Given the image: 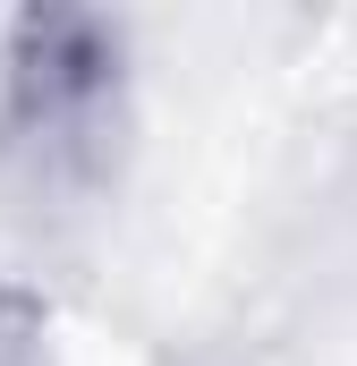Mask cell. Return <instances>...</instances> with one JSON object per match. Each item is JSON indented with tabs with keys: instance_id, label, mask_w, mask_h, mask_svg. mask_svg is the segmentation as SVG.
<instances>
[{
	"instance_id": "obj_1",
	"label": "cell",
	"mask_w": 357,
	"mask_h": 366,
	"mask_svg": "<svg viewBox=\"0 0 357 366\" xmlns=\"http://www.w3.org/2000/svg\"><path fill=\"white\" fill-rule=\"evenodd\" d=\"M128 128L119 34L102 17L34 9L0 51V171L34 213H86L111 187Z\"/></svg>"
},
{
	"instance_id": "obj_2",
	"label": "cell",
	"mask_w": 357,
	"mask_h": 366,
	"mask_svg": "<svg viewBox=\"0 0 357 366\" xmlns=\"http://www.w3.org/2000/svg\"><path fill=\"white\" fill-rule=\"evenodd\" d=\"M0 366H51V324L26 290L0 281Z\"/></svg>"
}]
</instances>
